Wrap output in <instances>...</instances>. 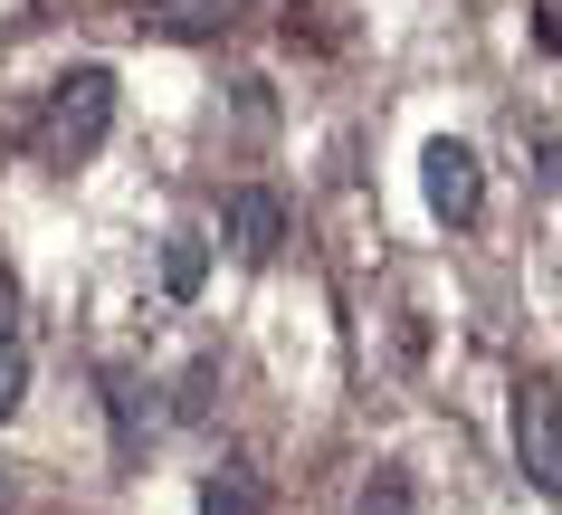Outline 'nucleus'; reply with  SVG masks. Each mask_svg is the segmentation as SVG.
<instances>
[{
	"mask_svg": "<svg viewBox=\"0 0 562 515\" xmlns=\"http://www.w3.org/2000/svg\"><path fill=\"white\" fill-rule=\"evenodd\" d=\"M115 134V77L105 67H67L58 87H48V105H38V163H87L95 144Z\"/></svg>",
	"mask_w": 562,
	"mask_h": 515,
	"instance_id": "1",
	"label": "nucleus"
},
{
	"mask_svg": "<svg viewBox=\"0 0 562 515\" xmlns=\"http://www.w3.org/2000/svg\"><path fill=\"white\" fill-rule=\"evenodd\" d=\"M515 468H525L533 496L562 506V382H515Z\"/></svg>",
	"mask_w": 562,
	"mask_h": 515,
	"instance_id": "2",
	"label": "nucleus"
},
{
	"mask_svg": "<svg viewBox=\"0 0 562 515\" xmlns=\"http://www.w3.org/2000/svg\"><path fill=\"white\" fill-rule=\"evenodd\" d=\"M419 191H429V211L448 220V229H468L476 211H486V163H476V144H429L419 153Z\"/></svg>",
	"mask_w": 562,
	"mask_h": 515,
	"instance_id": "3",
	"label": "nucleus"
},
{
	"mask_svg": "<svg viewBox=\"0 0 562 515\" xmlns=\"http://www.w3.org/2000/svg\"><path fill=\"white\" fill-rule=\"evenodd\" d=\"M220 239H229L248 268H267V258L286 248V201H277V191H258V182H238L229 201H220Z\"/></svg>",
	"mask_w": 562,
	"mask_h": 515,
	"instance_id": "4",
	"label": "nucleus"
},
{
	"mask_svg": "<svg viewBox=\"0 0 562 515\" xmlns=\"http://www.w3.org/2000/svg\"><path fill=\"white\" fill-rule=\"evenodd\" d=\"M105 421H115V468H144L153 429H162V411H153V382H134V372H105Z\"/></svg>",
	"mask_w": 562,
	"mask_h": 515,
	"instance_id": "5",
	"label": "nucleus"
},
{
	"mask_svg": "<svg viewBox=\"0 0 562 515\" xmlns=\"http://www.w3.org/2000/svg\"><path fill=\"white\" fill-rule=\"evenodd\" d=\"M238 10H248V0H134V20L162 30V38H220Z\"/></svg>",
	"mask_w": 562,
	"mask_h": 515,
	"instance_id": "6",
	"label": "nucleus"
},
{
	"mask_svg": "<svg viewBox=\"0 0 562 515\" xmlns=\"http://www.w3.org/2000/svg\"><path fill=\"white\" fill-rule=\"evenodd\" d=\"M201 277H210V239H201V229H172V239H162V296L191 305V296H201Z\"/></svg>",
	"mask_w": 562,
	"mask_h": 515,
	"instance_id": "7",
	"label": "nucleus"
},
{
	"mask_svg": "<svg viewBox=\"0 0 562 515\" xmlns=\"http://www.w3.org/2000/svg\"><path fill=\"white\" fill-rule=\"evenodd\" d=\"M267 496H258V478H248V468H220V478L201 486V515H258Z\"/></svg>",
	"mask_w": 562,
	"mask_h": 515,
	"instance_id": "8",
	"label": "nucleus"
},
{
	"mask_svg": "<svg viewBox=\"0 0 562 515\" xmlns=\"http://www.w3.org/2000/svg\"><path fill=\"white\" fill-rule=\"evenodd\" d=\"M30 401V354H20V334H0V421Z\"/></svg>",
	"mask_w": 562,
	"mask_h": 515,
	"instance_id": "9",
	"label": "nucleus"
},
{
	"mask_svg": "<svg viewBox=\"0 0 562 515\" xmlns=\"http://www.w3.org/2000/svg\"><path fill=\"white\" fill-rule=\"evenodd\" d=\"M210 382H220V363H210V354H201V363L181 372V401H172L181 421H201V411H210Z\"/></svg>",
	"mask_w": 562,
	"mask_h": 515,
	"instance_id": "10",
	"label": "nucleus"
},
{
	"mask_svg": "<svg viewBox=\"0 0 562 515\" xmlns=\"http://www.w3.org/2000/svg\"><path fill=\"white\" fill-rule=\"evenodd\" d=\"M362 515H411V486H401V468H391V478L362 496Z\"/></svg>",
	"mask_w": 562,
	"mask_h": 515,
	"instance_id": "11",
	"label": "nucleus"
},
{
	"mask_svg": "<svg viewBox=\"0 0 562 515\" xmlns=\"http://www.w3.org/2000/svg\"><path fill=\"white\" fill-rule=\"evenodd\" d=\"M10 305H20V277L0 268V334H10Z\"/></svg>",
	"mask_w": 562,
	"mask_h": 515,
	"instance_id": "12",
	"label": "nucleus"
},
{
	"mask_svg": "<svg viewBox=\"0 0 562 515\" xmlns=\"http://www.w3.org/2000/svg\"><path fill=\"white\" fill-rule=\"evenodd\" d=\"M0 515H10V468H0Z\"/></svg>",
	"mask_w": 562,
	"mask_h": 515,
	"instance_id": "13",
	"label": "nucleus"
}]
</instances>
